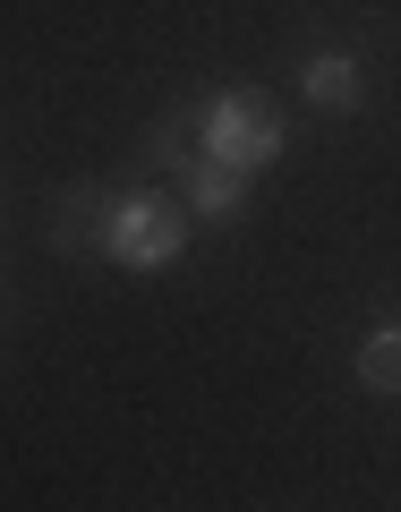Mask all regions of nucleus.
<instances>
[{
  "mask_svg": "<svg viewBox=\"0 0 401 512\" xmlns=\"http://www.w3.org/2000/svg\"><path fill=\"white\" fill-rule=\"evenodd\" d=\"M188 197H154V188H137V197H103V231H94V248L111 256V265H137V274H154V265H171V256L188 248Z\"/></svg>",
  "mask_w": 401,
  "mask_h": 512,
  "instance_id": "obj_1",
  "label": "nucleus"
},
{
  "mask_svg": "<svg viewBox=\"0 0 401 512\" xmlns=\"http://www.w3.org/2000/svg\"><path fill=\"white\" fill-rule=\"evenodd\" d=\"M180 197H188V214L197 222H222V214H239V188H248V171H231V163H214V154H180Z\"/></svg>",
  "mask_w": 401,
  "mask_h": 512,
  "instance_id": "obj_3",
  "label": "nucleus"
},
{
  "mask_svg": "<svg viewBox=\"0 0 401 512\" xmlns=\"http://www.w3.org/2000/svg\"><path fill=\"white\" fill-rule=\"evenodd\" d=\"M299 94H308V103H325V111H359V60L350 52H316L308 69H299Z\"/></svg>",
  "mask_w": 401,
  "mask_h": 512,
  "instance_id": "obj_4",
  "label": "nucleus"
},
{
  "mask_svg": "<svg viewBox=\"0 0 401 512\" xmlns=\"http://www.w3.org/2000/svg\"><path fill=\"white\" fill-rule=\"evenodd\" d=\"M94 214H103V188H77V197L60 205V222H52V231H60V248H86V239L103 231Z\"/></svg>",
  "mask_w": 401,
  "mask_h": 512,
  "instance_id": "obj_6",
  "label": "nucleus"
},
{
  "mask_svg": "<svg viewBox=\"0 0 401 512\" xmlns=\"http://www.w3.org/2000/svg\"><path fill=\"white\" fill-rule=\"evenodd\" d=\"M197 146L214 154V163H231V171H265L282 154V120L256 103V94L222 86L214 103H205V120H197Z\"/></svg>",
  "mask_w": 401,
  "mask_h": 512,
  "instance_id": "obj_2",
  "label": "nucleus"
},
{
  "mask_svg": "<svg viewBox=\"0 0 401 512\" xmlns=\"http://www.w3.org/2000/svg\"><path fill=\"white\" fill-rule=\"evenodd\" d=\"M359 384L367 393H401V325H376L359 342Z\"/></svg>",
  "mask_w": 401,
  "mask_h": 512,
  "instance_id": "obj_5",
  "label": "nucleus"
}]
</instances>
